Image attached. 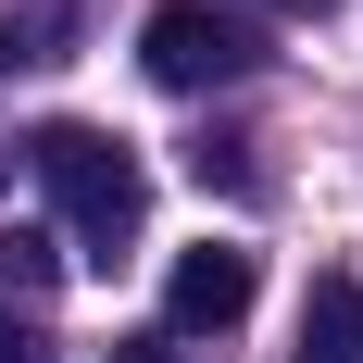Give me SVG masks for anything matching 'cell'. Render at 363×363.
<instances>
[{"label": "cell", "mask_w": 363, "mask_h": 363, "mask_svg": "<svg viewBox=\"0 0 363 363\" xmlns=\"http://www.w3.org/2000/svg\"><path fill=\"white\" fill-rule=\"evenodd\" d=\"M188 176H201V188H225V201H251V188H263V163H251V138H201V150H188Z\"/></svg>", "instance_id": "8992f818"}, {"label": "cell", "mask_w": 363, "mask_h": 363, "mask_svg": "<svg viewBox=\"0 0 363 363\" xmlns=\"http://www.w3.org/2000/svg\"><path fill=\"white\" fill-rule=\"evenodd\" d=\"M301 363H363V276H313V301H301Z\"/></svg>", "instance_id": "277c9868"}, {"label": "cell", "mask_w": 363, "mask_h": 363, "mask_svg": "<svg viewBox=\"0 0 363 363\" xmlns=\"http://www.w3.org/2000/svg\"><path fill=\"white\" fill-rule=\"evenodd\" d=\"M0 163H13V150H0Z\"/></svg>", "instance_id": "30bf717a"}, {"label": "cell", "mask_w": 363, "mask_h": 363, "mask_svg": "<svg viewBox=\"0 0 363 363\" xmlns=\"http://www.w3.org/2000/svg\"><path fill=\"white\" fill-rule=\"evenodd\" d=\"M138 63H150V88L201 101V88H238V75L263 63V26H251V13H213V0H150Z\"/></svg>", "instance_id": "7a4b0ae2"}, {"label": "cell", "mask_w": 363, "mask_h": 363, "mask_svg": "<svg viewBox=\"0 0 363 363\" xmlns=\"http://www.w3.org/2000/svg\"><path fill=\"white\" fill-rule=\"evenodd\" d=\"M26 163H38V188L63 201V238H75V263H125L138 251V225H150V176H138V150L113 138V125H38L26 138Z\"/></svg>", "instance_id": "6da1fadb"}, {"label": "cell", "mask_w": 363, "mask_h": 363, "mask_svg": "<svg viewBox=\"0 0 363 363\" xmlns=\"http://www.w3.org/2000/svg\"><path fill=\"white\" fill-rule=\"evenodd\" d=\"M263 263L225 251V238H201V251H176V276H163V338H225L238 313H251Z\"/></svg>", "instance_id": "3957f363"}, {"label": "cell", "mask_w": 363, "mask_h": 363, "mask_svg": "<svg viewBox=\"0 0 363 363\" xmlns=\"http://www.w3.org/2000/svg\"><path fill=\"white\" fill-rule=\"evenodd\" d=\"M0 363H50V338H38L26 313H13V301H0Z\"/></svg>", "instance_id": "52a82bcc"}, {"label": "cell", "mask_w": 363, "mask_h": 363, "mask_svg": "<svg viewBox=\"0 0 363 363\" xmlns=\"http://www.w3.org/2000/svg\"><path fill=\"white\" fill-rule=\"evenodd\" d=\"M276 13H338V0H276Z\"/></svg>", "instance_id": "9c48e42d"}, {"label": "cell", "mask_w": 363, "mask_h": 363, "mask_svg": "<svg viewBox=\"0 0 363 363\" xmlns=\"http://www.w3.org/2000/svg\"><path fill=\"white\" fill-rule=\"evenodd\" d=\"M113 363H188L176 338H113Z\"/></svg>", "instance_id": "ba28073f"}, {"label": "cell", "mask_w": 363, "mask_h": 363, "mask_svg": "<svg viewBox=\"0 0 363 363\" xmlns=\"http://www.w3.org/2000/svg\"><path fill=\"white\" fill-rule=\"evenodd\" d=\"M63 276V238H38V225H0V289H50Z\"/></svg>", "instance_id": "5b68a950"}]
</instances>
